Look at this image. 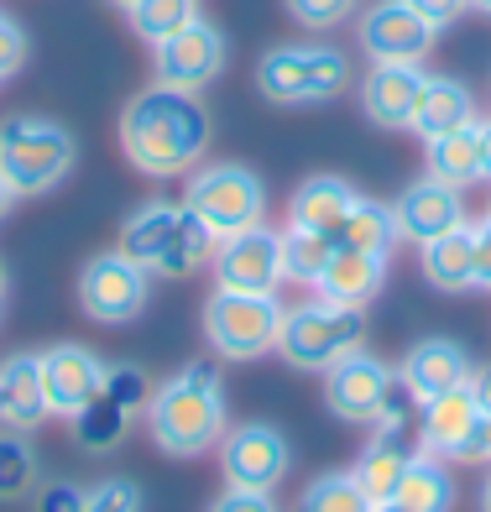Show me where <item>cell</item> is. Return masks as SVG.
Listing matches in <instances>:
<instances>
[{
    "mask_svg": "<svg viewBox=\"0 0 491 512\" xmlns=\"http://www.w3.org/2000/svg\"><path fill=\"white\" fill-rule=\"evenodd\" d=\"M471 371H476V366H471V356H465V345H460V340H444V335L418 340L413 351L403 356V382L413 387L418 403L439 398V392L465 387V382H471Z\"/></svg>",
    "mask_w": 491,
    "mask_h": 512,
    "instance_id": "7402d4cb",
    "label": "cell"
},
{
    "mask_svg": "<svg viewBox=\"0 0 491 512\" xmlns=\"http://www.w3.org/2000/svg\"><path fill=\"white\" fill-rule=\"evenodd\" d=\"M476 121V95L465 89L455 74H429L424 84V100H418V115H413V136H424V142H434V136L455 131V126H471Z\"/></svg>",
    "mask_w": 491,
    "mask_h": 512,
    "instance_id": "484cf974",
    "label": "cell"
},
{
    "mask_svg": "<svg viewBox=\"0 0 491 512\" xmlns=\"http://www.w3.org/2000/svg\"><path fill=\"white\" fill-rule=\"evenodd\" d=\"M371 512H408V507H403V502H377Z\"/></svg>",
    "mask_w": 491,
    "mask_h": 512,
    "instance_id": "bcb514c9",
    "label": "cell"
},
{
    "mask_svg": "<svg viewBox=\"0 0 491 512\" xmlns=\"http://www.w3.org/2000/svg\"><path fill=\"white\" fill-rule=\"evenodd\" d=\"M330 251H335V236H324V230H298V225H288V230H283V283L314 288V283H319V272H324V262H330Z\"/></svg>",
    "mask_w": 491,
    "mask_h": 512,
    "instance_id": "4dcf8cb0",
    "label": "cell"
},
{
    "mask_svg": "<svg viewBox=\"0 0 491 512\" xmlns=\"http://www.w3.org/2000/svg\"><path fill=\"white\" fill-rule=\"evenodd\" d=\"M476 288L491 293V215L476 220Z\"/></svg>",
    "mask_w": 491,
    "mask_h": 512,
    "instance_id": "60d3db41",
    "label": "cell"
},
{
    "mask_svg": "<svg viewBox=\"0 0 491 512\" xmlns=\"http://www.w3.org/2000/svg\"><path fill=\"white\" fill-rule=\"evenodd\" d=\"M481 183H491V115H481Z\"/></svg>",
    "mask_w": 491,
    "mask_h": 512,
    "instance_id": "7bdbcfd3",
    "label": "cell"
},
{
    "mask_svg": "<svg viewBox=\"0 0 491 512\" xmlns=\"http://www.w3.org/2000/svg\"><path fill=\"white\" fill-rule=\"evenodd\" d=\"M288 11H293L298 27H309V32H330V27H340V21H350L356 0H288Z\"/></svg>",
    "mask_w": 491,
    "mask_h": 512,
    "instance_id": "e575fe53",
    "label": "cell"
},
{
    "mask_svg": "<svg viewBox=\"0 0 491 512\" xmlns=\"http://www.w3.org/2000/svg\"><path fill=\"white\" fill-rule=\"evenodd\" d=\"M105 382V361L89 345H53L42 351V387H48V413L74 418Z\"/></svg>",
    "mask_w": 491,
    "mask_h": 512,
    "instance_id": "ac0fdd59",
    "label": "cell"
},
{
    "mask_svg": "<svg viewBox=\"0 0 491 512\" xmlns=\"http://www.w3.org/2000/svg\"><path fill=\"white\" fill-rule=\"evenodd\" d=\"M397 241V220H392V204H377V199H356L350 204L345 225L335 230V246H350V251H377L387 256Z\"/></svg>",
    "mask_w": 491,
    "mask_h": 512,
    "instance_id": "f1b7e54d",
    "label": "cell"
},
{
    "mask_svg": "<svg viewBox=\"0 0 491 512\" xmlns=\"http://www.w3.org/2000/svg\"><path fill=\"white\" fill-rule=\"evenodd\" d=\"M392 220H397V236L403 241H434L444 236V230H455L460 220H471L465 215V189H450V183H439V178H418L408 183L403 194L392 199Z\"/></svg>",
    "mask_w": 491,
    "mask_h": 512,
    "instance_id": "e0dca14e",
    "label": "cell"
},
{
    "mask_svg": "<svg viewBox=\"0 0 491 512\" xmlns=\"http://www.w3.org/2000/svg\"><path fill=\"white\" fill-rule=\"evenodd\" d=\"M209 512H283L272 502V492H246V486H225V492L209 502Z\"/></svg>",
    "mask_w": 491,
    "mask_h": 512,
    "instance_id": "74e56055",
    "label": "cell"
},
{
    "mask_svg": "<svg viewBox=\"0 0 491 512\" xmlns=\"http://www.w3.org/2000/svg\"><path fill=\"white\" fill-rule=\"evenodd\" d=\"M183 204L209 230V241H225L236 230L267 220V183L246 162H204V168H194L189 189H183Z\"/></svg>",
    "mask_w": 491,
    "mask_h": 512,
    "instance_id": "52a82bcc",
    "label": "cell"
},
{
    "mask_svg": "<svg viewBox=\"0 0 491 512\" xmlns=\"http://www.w3.org/2000/svg\"><path fill=\"white\" fill-rule=\"evenodd\" d=\"M471 6H476V11H486V16H491V0H471Z\"/></svg>",
    "mask_w": 491,
    "mask_h": 512,
    "instance_id": "7dc6e473",
    "label": "cell"
},
{
    "mask_svg": "<svg viewBox=\"0 0 491 512\" xmlns=\"http://www.w3.org/2000/svg\"><path fill=\"white\" fill-rule=\"evenodd\" d=\"M424 63H371V74L361 79V110L371 126H387V131H408L418 100H424Z\"/></svg>",
    "mask_w": 491,
    "mask_h": 512,
    "instance_id": "2e32d148",
    "label": "cell"
},
{
    "mask_svg": "<svg viewBox=\"0 0 491 512\" xmlns=\"http://www.w3.org/2000/svg\"><path fill=\"white\" fill-rule=\"evenodd\" d=\"M147 429H152V445L173 460H194L204 450H215L230 429V403H225L220 371L204 361H189L162 387H152Z\"/></svg>",
    "mask_w": 491,
    "mask_h": 512,
    "instance_id": "7a4b0ae2",
    "label": "cell"
},
{
    "mask_svg": "<svg viewBox=\"0 0 491 512\" xmlns=\"http://www.w3.org/2000/svg\"><path fill=\"white\" fill-rule=\"evenodd\" d=\"M392 502H403L408 512H450L455 507V476L444 471L439 455L418 450V460L408 465V476H403Z\"/></svg>",
    "mask_w": 491,
    "mask_h": 512,
    "instance_id": "83f0119b",
    "label": "cell"
},
{
    "mask_svg": "<svg viewBox=\"0 0 491 512\" xmlns=\"http://www.w3.org/2000/svg\"><path fill=\"white\" fill-rule=\"evenodd\" d=\"M424 277L439 293H471L476 288V220H460L455 230L424 241Z\"/></svg>",
    "mask_w": 491,
    "mask_h": 512,
    "instance_id": "d4e9b609",
    "label": "cell"
},
{
    "mask_svg": "<svg viewBox=\"0 0 491 512\" xmlns=\"http://www.w3.org/2000/svg\"><path fill=\"white\" fill-rule=\"evenodd\" d=\"M11 204H16V194H11V183H6V178H0V220H6V215H11Z\"/></svg>",
    "mask_w": 491,
    "mask_h": 512,
    "instance_id": "ee69618b",
    "label": "cell"
},
{
    "mask_svg": "<svg viewBox=\"0 0 491 512\" xmlns=\"http://www.w3.org/2000/svg\"><path fill=\"white\" fill-rule=\"evenodd\" d=\"M220 471L225 486H246V492H277L293 471V445L283 439V429L272 424H236L220 439Z\"/></svg>",
    "mask_w": 491,
    "mask_h": 512,
    "instance_id": "7c38bea8",
    "label": "cell"
},
{
    "mask_svg": "<svg viewBox=\"0 0 491 512\" xmlns=\"http://www.w3.org/2000/svg\"><path fill=\"white\" fill-rule=\"evenodd\" d=\"M209 142H215V121L199 95L189 89L152 84L142 95H131L121 115V157L142 178H183L194 173Z\"/></svg>",
    "mask_w": 491,
    "mask_h": 512,
    "instance_id": "6da1fadb",
    "label": "cell"
},
{
    "mask_svg": "<svg viewBox=\"0 0 491 512\" xmlns=\"http://www.w3.org/2000/svg\"><path fill=\"white\" fill-rule=\"evenodd\" d=\"M37 450L27 445L21 429H6L0 434V502H21L37 492Z\"/></svg>",
    "mask_w": 491,
    "mask_h": 512,
    "instance_id": "1f68e13d",
    "label": "cell"
},
{
    "mask_svg": "<svg viewBox=\"0 0 491 512\" xmlns=\"http://www.w3.org/2000/svg\"><path fill=\"white\" fill-rule=\"evenodd\" d=\"M486 215H491V209H486Z\"/></svg>",
    "mask_w": 491,
    "mask_h": 512,
    "instance_id": "f907efd6",
    "label": "cell"
},
{
    "mask_svg": "<svg viewBox=\"0 0 491 512\" xmlns=\"http://www.w3.org/2000/svg\"><path fill=\"white\" fill-rule=\"evenodd\" d=\"M424 168L429 178L450 183V189L481 183V115L471 126H455V131L434 136V142H424Z\"/></svg>",
    "mask_w": 491,
    "mask_h": 512,
    "instance_id": "4316f807",
    "label": "cell"
},
{
    "mask_svg": "<svg viewBox=\"0 0 491 512\" xmlns=\"http://www.w3.org/2000/svg\"><path fill=\"white\" fill-rule=\"evenodd\" d=\"M110 6H121V11H131V6H136V0H110Z\"/></svg>",
    "mask_w": 491,
    "mask_h": 512,
    "instance_id": "c3c4849f",
    "label": "cell"
},
{
    "mask_svg": "<svg viewBox=\"0 0 491 512\" xmlns=\"http://www.w3.org/2000/svg\"><path fill=\"white\" fill-rule=\"evenodd\" d=\"M84 512H142V486L126 481V476H105L89 486Z\"/></svg>",
    "mask_w": 491,
    "mask_h": 512,
    "instance_id": "836d02e7",
    "label": "cell"
},
{
    "mask_svg": "<svg viewBox=\"0 0 491 512\" xmlns=\"http://www.w3.org/2000/svg\"><path fill=\"white\" fill-rule=\"evenodd\" d=\"M283 304L277 293H230L215 288L204 304V340L220 361H262L267 351H277L283 335Z\"/></svg>",
    "mask_w": 491,
    "mask_h": 512,
    "instance_id": "ba28073f",
    "label": "cell"
},
{
    "mask_svg": "<svg viewBox=\"0 0 491 512\" xmlns=\"http://www.w3.org/2000/svg\"><path fill=\"white\" fill-rule=\"evenodd\" d=\"M476 424H481V408L471 398V382L455 392H439V398L418 403V450H429L439 460H460Z\"/></svg>",
    "mask_w": 491,
    "mask_h": 512,
    "instance_id": "ffe728a7",
    "label": "cell"
},
{
    "mask_svg": "<svg viewBox=\"0 0 491 512\" xmlns=\"http://www.w3.org/2000/svg\"><path fill=\"white\" fill-rule=\"evenodd\" d=\"M413 460H418V439H413V424L371 429V445L361 450V460H356V465H350V476L361 481V492H366L371 502H392Z\"/></svg>",
    "mask_w": 491,
    "mask_h": 512,
    "instance_id": "d6986e66",
    "label": "cell"
},
{
    "mask_svg": "<svg viewBox=\"0 0 491 512\" xmlns=\"http://www.w3.org/2000/svg\"><path fill=\"white\" fill-rule=\"evenodd\" d=\"M0 298H6V267H0Z\"/></svg>",
    "mask_w": 491,
    "mask_h": 512,
    "instance_id": "681fc988",
    "label": "cell"
},
{
    "mask_svg": "<svg viewBox=\"0 0 491 512\" xmlns=\"http://www.w3.org/2000/svg\"><path fill=\"white\" fill-rule=\"evenodd\" d=\"M74 131L58 126L53 115H32V110H16L0 121V178L11 183L16 199H37L58 189L74 168Z\"/></svg>",
    "mask_w": 491,
    "mask_h": 512,
    "instance_id": "277c9868",
    "label": "cell"
},
{
    "mask_svg": "<svg viewBox=\"0 0 491 512\" xmlns=\"http://www.w3.org/2000/svg\"><path fill=\"white\" fill-rule=\"evenodd\" d=\"M392 377L397 371L361 345V351L340 356L330 371H324V408H330L335 418H345V424H377V408L387 398Z\"/></svg>",
    "mask_w": 491,
    "mask_h": 512,
    "instance_id": "5bb4252c",
    "label": "cell"
},
{
    "mask_svg": "<svg viewBox=\"0 0 491 512\" xmlns=\"http://www.w3.org/2000/svg\"><path fill=\"white\" fill-rule=\"evenodd\" d=\"M126 21H131L136 37L157 48L162 37H173V32L189 27V21H199V0H136L126 11Z\"/></svg>",
    "mask_w": 491,
    "mask_h": 512,
    "instance_id": "d6a6232c",
    "label": "cell"
},
{
    "mask_svg": "<svg viewBox=\"0 0 491 512\" xmlns=\"http://www.w3.org/2000/svg\"><path fill=\"white\" fill-rule=\"evenodd\" d=\"M481 512H491V471H486V481H481Z\"/></svg>",
    "mask_w": 491,
    "mask_h": 512,
    "instance_id": "f6af8a7d",
    "label": "cell"
},
{
    "mask_svg": "<svg viewBox=\"0 0 491 512\" xmlns=\"http://www.w3.org/2000/svg\"><path fill=\"white\" fill-rule=\"evenodd\" d=\"M37 512H84V497H89V486L79 481H37Z\"/></svg>",
    "mask_w": 491,
    "mask_h": 512,
    "instance_id": "d590c367",
    "label": "cell"
},
{
    "mask_svg": "<svg viewBox=\"0 0 491 512\" xmlns=\"http://www.w3.org/2000/svg\"><path fill=\"white\" fill-rule=\"evenodd\" d=\"M371 507H377V502L361 492V481L350 476V471H324V476H314V481L298 492V502H293V512H371Z\"/></svg>",
    "mask_w": 491,
    "mask_h": 512,
    "instance_id": "f546056e",
    "label": "cell"
},
{
    "mask_svg": "<svg viewBox=\"0 0 491 512\" xmlns=\"http://www.w3.org/2000/svg\"><path fill=\"white\" fill-rule=\"evenodd\" d=\"M48 413V387H42V356L16 351L0 361V429H37Z\"/></svg>",
    "mask_w": 491,
    "mask_h": 512,
    "instance_id": "44dd1931",
    "label": "cell"
},
{
    "mask_svg": "<svg viewBox=\"0 0 491 512\" xmlns=\"http://www.w3.org/2000/svg\"><path fill=\"white\" fill-rule=\"evenodd\" d=\"M152 403V377L136 361H105V382L68 424H74V445L84 455H110L131 434L136 418H147Z\"/></svg>",
    "mask_w": 491,
    "mask_h": 512,
    "instance_id": "9c48e42d",
    "label": "cell"
},
{
    "mask_svg": "<svg viewBox=\"0 0 491 512\" xmlns=\"http://www.w3.org/2000/svg\"><path fill=\"white\" fill-rule=\"evenodd\" d=\"M434 27L418 16L408 0H377L361 16V48L371 63H424L434 53Z\"/></svg>",
    "mask_w": 491,
    "mask_h": 512,
    "instance_id": "9a60e30c",
    "label": "cell"
},
{
    "mask_svg": "<svg viewBox=\"0 0 491 512\" xmlns=\"http://www.w3.org/2000/svg\"><path fill=\"white\" fill-rule=\"evenodd\" d=\"M152 298V272H142L126 251H100L79 272V309L95 324H131Z\"/></svg>",
    "mask_w": 491,
    "mask_h": 512,
    "instance_id": "30bf717a",
    "label": "cell"
},
{
    "mask_svg": "<svg viewBox=\"0 0 491 512\" xmlns=\"http://www.w3.org/2000/svg\"><path fill=\"white\" fill-rule=\"evenodd\" d=\"M382 283H387V256L335 246L314 288H319V298H335V304H356V309H366L371 298L382 293Z\"/></svg>",
    "mask_w": 491,
    "mask_h": 512,
    "instance_id": "603a6c76",
    "label": "cell"
},
{
    "mask_svg": "<svg viewBox=\"0 0 491 512\" xmlns=\"http://www.w3.org/2000/svg\"><path fill=\"white\" fill-rule=\"evenodd\" d=\"M408 6H413L418 16H424L434 32H444V27H455V21H460L465 11H471V0H408Z\"/></svg>",
    "mask_w": 491,
    "mask_h": 512,
    "instance_id": "ab89813d",
    "label": "cell"
},
{
    "mask_svg": "<svg viewBox=\"0 0 491 512\" xmlns=\"http://www.w3.org/2000/svg\"><path fill=\"white\" fill-rule=\"evenodd\" d=\"M413 408H418V398H413V387L403 382V371H397V377H392V387H387V398H382V408H377V424H371V429L413 424Z\"/></svg>",
    "mask_w": 491,
    "mask_h": 512,
    "instance_id": "8d00e7d4",
    "label": "cell"
},
{
    "mask_svg": "<svg viewBox=\"0 0 491 512\" xmlns=\"http://www.w3.org/2000/svg\"><path fill=\"white\" fill-rule=\"evenodd\" d=\"M142 272L152 277H168V283H178V277H194L209 251H215V241H209V230L194 220L189 204H173V199H147L136 204L126 225H121V246Z\"/></svg>",
    "mask_w": 491,
    "mask_h": 512,
    "instance_id": "3957f363",
    "label": "cell"
},
{
    "mask_svg": "<svg viewBox=\"0 0 491 512\" xmlns=\"http://www.w3.org/2000/svg\"><path fill=\"white\" fill-rule=\"evenodd\" d=\"M366 345V309L335 304V298H309L283 314V335H277V356L293 371H330L340 356Z\"/></svg>",
    "mask_w": 491,
    "mask_h": 512,
    "instance_id": "8992f818",
    "label": "cell"
},
{
    "mask_svg": "<svg viewBox=\"0 0 491 512\" xmlns=\"http://www.w3.org/2000/svg\"><path fill=\"white\" fill-rule=\"evenodd\" d=\"M209 272H215V288L230 293H277V283H283V230L262 220L215 241Z\"/></svg>",
    "mask_w": 491,
    "mask_h": 512,
    "instance_id": "8fae6325",
    "label": "cell"
},
{
    "mask_svg": "<svg viewBox=\"0 0 491 512\" xmlns=\"http://www.w3.org/2000/svg\"><path fill=\"white\" fill-rule=\"evenodd\" d=\"M361 194L350 189L345 178H335V173H314V178H303L298 189H293V199H288V225H298V230H324V236H335V230L345 225V215H350V204H356Z\"/></svg>",
    "mask_w": 491,
    "mask_h": 512,
    "instance_id": "cb8c5ba5",
    "label": "cell"
},
{
    "mask_svg": "<svg viewBox=\"0 0 491 512\" xmlns=\"http://www.w3.org/2000/svg\"><path fill=\"white\" fill-rule=\"evenodd\" d=\"M21 63H27V32L11 16H0V79L21 74Z\"/></svg>",
    "mask_w": 491,
    "mask_h": 512,
    "instance_id": "f35d334b",
    "label": "cell"
},
{
    "mask_svg": "<svg viewBox=\"0 0 491 512\" xmlns=\"http://www.w3.org/2000/svg\"><path fill=\"white\" fill-rule=\"evenodd\" d=\"M471 398H476L481 418H491V366H476L471 371Z\"/></svg>",
    "mask_w": 491,
    "mask_h": 512,
    "instance_id": "b9f144b4",
    "label": "cell"
},
{
    "mask_svg": "<svg viewBox=\"0 0 491 512\" xmlns=\"http://www.w3.org/2000/svg\"><path fill=\"white\" fill-rule=\"evenodd\" d=\"M225 58H230L225 32L215 27V21L199 16L183 32L162 37L152 48V74H157V84H168V89H189V95H199L204 84H215L225 74Z\"/></svg>",
    "mask_w": 491,
    "mask_h": 512,
    "instance_id": "4fadbf2b",
    "label": "cell"
},
{
    "mask_svg": "<svg viewBox=\"0 0 491 512\" xmlns=\"http://www.w3.org/2000/svg\"><path fill=\"white\" fill-rule=\"evenodd\" d=\"M350 58L330 42H283L256 63V89L272 105H324L350 89Z\"/></svg>",
    "mask_w": 491,
    "mask_h": 512,
    "instance_id": "5b68a950",
    "label": "cell"
}]
</instances>
